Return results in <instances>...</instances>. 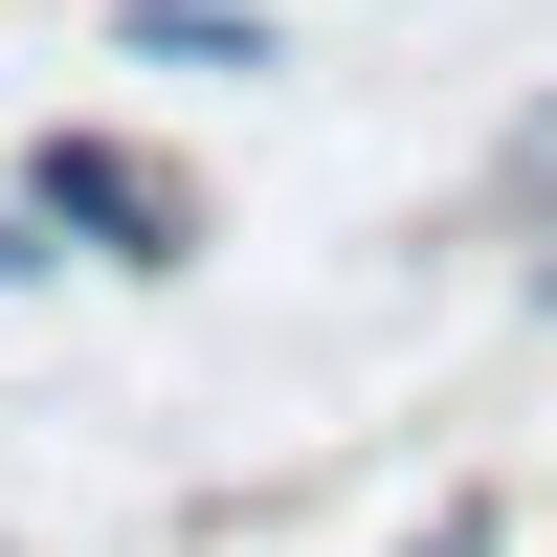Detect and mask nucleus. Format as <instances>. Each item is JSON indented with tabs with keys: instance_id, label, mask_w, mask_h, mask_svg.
<instances>
[{
	"instance_id": "obj_1",
	"label": "nucleus",
	"mask_w": 557,
	"mask_h": 557,
	"mask_svg": "<svg viewBox=\"0 0 557 557\" xmlns=\"http://www.w3.org/2000/svg\"><path fill=\"white\" fill-rule=\"evenodd\" d=\"M23 201H45V246L67 268H201V178L157 157V134H23Z\"/></svg>"
},
{
	"instance_id": "obj_2",
	"label": "nucleus",
	"mask_w": 557,
	"mask_h": 557,
	"mask_svg": "<svg viewBox=\"0 0 557 557\" xmlns=\"http://www.w3.org/2000/svg\"><path fill=\"white\" fill-rule=\"evenodd\" d=\"M112 45H134V67H290L268 0H112Z\"/></svg>"
},
{
	"instance_id": "obj_3",
	"label": "nucleus",
	"mask_w": 557,
	"mask_h": 557,
	"mask_svg": "<svg viewBox=\"0 0 557 557\" xmlns=\"http://www.w3.org/2000/svg\"><path fill=\"white\" fill-rule=\"evenodd\" d=\"M491 201H513V223H557V89H535L513 134H491Z\"/></svg>"
},
{
	"instance_id": "obj_4",
	"label": "nucleus",
	"mask_w": 557,
	"mask_h": 557,
	"mask_svg": "<svg viewBox=\"0 0 557 557\" xmlns=\"http://www.w3.org/2000/svg\"><path fill=\"white\" fill-rule=\"evenodd\" d=\"M401 557H513V513H491V491H446V513L401 535Z\"/></svg>"
},
{
	"instance_id": "obj_5",
	"label": "nucleus",
	"mask_w": 557,
	"mask_h": 557,
	"mask_svg": "<svg viewBox=\"0 0 557 557\" xmlns=\"http://www.w3.org/2000/svg\"><path fill=\"white\" fill-rule=\"evenodd\" d=\"M535 312H557V223H535Z\"/></svg>"
}]
</instances>
